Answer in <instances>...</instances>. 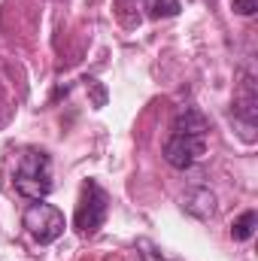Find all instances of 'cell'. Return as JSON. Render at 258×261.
<instances>
[{
	"label": "cell",
	"instance_id": "cell-1",
	"mask_svg": "<svg viewBox=\"0 0 258 261\" xmlns=\"http://www.w3.org/2000/svg\"><path fill=\"white\" fill-rule=\"evenodd\" d=\"M15 192L31 200H43L52 192V161L46 152L40 149H28L18 158V170H15Z\"/></svg>",
	"mask_w": 258,
	"mask_h": 261
},
{
	"label": "cell",
	"instance_id": "cell-2",
	"mask_svg": "<svg viewBox=\"0 0 258 261\" xmlns=\"http://www.w3.org/2000/svg\"><path fill=\"white\" fill-rule=\"evenodd\" d=\"M21 222H24L28 234H31L37 243H55V240L64 234V228H67L64 213H61L58 206L46 203V200H34V203L24 210Z\"/></svg>",
	"mask_w": 258,
	"mask_h": 261
},
{
	"label": "cell",
	"instance_id": "cell-3",
	"mask_svg": "<svg viewBox=\"0 0 258 261\" xmlns=\"http://www.w3.org/2000/svg\"><path fill=\"white\" fill-rule=\"evenodd\" d=\"M107 206H110L107 192L97 182H85L82 197H79V206H76V228L82 234H94L104 225V219H107Z\"/></svg>",
	"mask_w": 258,
	"mask_h": 261
},
{
	"label": "cell",
	"instance_id": "cell-4",
	"mask_svg": "<svg viewBox=\"0 0 258 261\" xmlns=\"http://www.w3.org/2000/svg\"><path fill=\"white\" fill-rule=\"evenodd\" d=\"M207 155V137H183V134H170L164 143V161L176 170H189Z\"/></svg>",
	"mask_w": 258,
	"mask_h": 261
},
{
	"label": "cell",
	"instance_id": "cell-5",
	"mask_svg": "<svg viewBox=\"0 0 258 261\" xmlns=\"http://www.w3.org/2000/svg\"><path fill=\"white\" fill-rule=\"evenodd\" d=\"M183 210L192 213L194 219H213L216 213V195L210 189H192L183 195Z\"/></svg>",
	"mask_w": 258,
	"mask_h": 261
},
{
	"label": "cell",
	"instance_id": "cell-6",
	"mask_svg": "<svg viewBox=\"0 0 258 261\" xmlns=\"http://www.w3.org/2000/svg\"><path fill=\"white\" fill-rule=\"evenodd\" d=\"M207 130H210L207 116L192 110V107L179 110L176 119H173V134H183V137H207Z\"/></svg>",
	"mask_w": 258,
	"mask_h": 261
},
{
	"label": "cell",
	"instance_id": "cell-7",
	"mask_svg": "<svg viewBox=\"0 0 258 261\" xmlns=\"http://www.w3.org/2000/svg\"><path fill=\"white\" fill-rule=\"evenodd\" d=\"M255 225H258V216L252 213V210H246V213H243V216L231 225V237L243 243V240H249V237L255 234Z\"/></svg>",
	"mask_w": 258,
	"mask_h": 261
},
{
	"label": "cell",
	"instance_id": "cell-8",
	"mask_svg": "<svg viewBox=\"0 0 258 261\" xmlns=\"http://www.w3.org/2000/svg\"><path fill=\"white\" fill-rule=\"evenodd\" d=\"M152 15L155 18H167V15H176L179 12V0H152Z\"/></svg>",
	"mask_w": 258,
	"mask_h": 261
},
{
	"label": "cell",
	"instance_id": "cell-9",
	"mask_svg": "<svg viewBox=\"0 0 258 261\" xmlns=\"http://www.w3.org/2000/svg\"><path fill=\"white\" fill-rule=\"evenodd\" d=\"M237 15H255L258 12V0H231Z\"/></svg>",
	"mask_w": 258,
	"mask_h": 261
}]
</instances>
